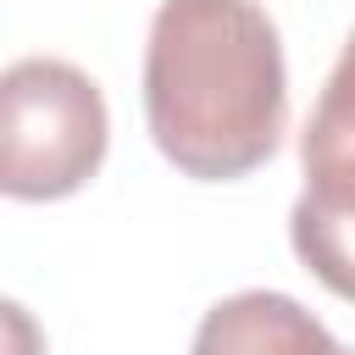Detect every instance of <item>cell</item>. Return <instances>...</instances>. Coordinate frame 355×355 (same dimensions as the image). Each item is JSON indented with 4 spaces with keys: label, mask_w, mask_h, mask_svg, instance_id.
Instances as JSON below:
<instances>
[{
    "label": "cell",
    "mask_w": 355,
    "mask_h": 355,
    "mask_svg": "<svg viewBox=\"0 0 355 355\" xmlns=\"http://www.w3.org/2000/svg\"><path fill=\"white\" fill-rule=\"evenodd\" d=\"M305 194L294 205V250L327 277L333 294L344 277V227H349V116H344V72H333L311 128H305Z\"/></svg>",
    "instance_id": "3957f363"
},
{
    "label": "cell",
    "mask_w": 355,
    "mask_h": 355,
    "mask_svg": "<svg viewBox=\"0 0 355 355\" xmlns=\"http://www.w3.org/2000/svg\"><path fill=\"white\" fill-rule=\"evenodd\" d=\"M0 355H44V327L33 322L28 305L0 294Z\"/></svg>",
    "instance_id": "5b68a950"
},
{
    "label": "cell",
    "mask_w": 355,
    "mask_h": 355,
    "mask_svg": "<svg viewBox=\"0 0 355 355\" xmlns=\"http://www.w3.org/2000/svg\"><path fill=\"white\" fill-rule=\"evenodd\" d=\"M111 116L89 72L28 55L0 72V194L67 200L105 161Z\"/></svg>",
    "instance_id": "7a4b0ae2"
},
{
    "label": "cell",
    "mask_w": 355,
    "mask_h": 355,
    "mask_svg": "<svg viewBox=\"0 0 355 355\" xmlns=\"http://www.w3.org/2000/svg\"><path fill=\"white\" fill-rule=\"evenodd\" d=\"M194 355H349V349L300 300L272 288H244L200 316Z\"/></svg>",
    "instance_id": "277c9868"
},
{
    "label": "cell",
    "mask_w": 355,
    "mask_h": 355,
    "mask_svg": "<svg viewBox=\"0 0 355 355\" xmlns=\"http://www.w3.org/2000/svg\"><path fill=\"white\" fill-rule=\"evenodd\" d=\"M144 122L155 150L200 183L266 166L288 122V67L255 0H161L144 44Z\"/></svg>",
    "instance_id": "6da1fadb"
}]
</instances>
